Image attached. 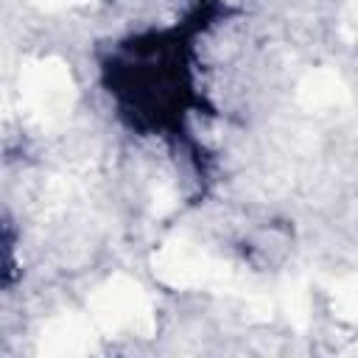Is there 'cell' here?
Listing matches in <instances>:
<instances>
[{"instance_id": "obj_4", "label": "cell", "mask_w": 358, "mask_h": 358, "mask_svg": "<svg viewBox=\"0 0 358 358\" xmlns=\"http://www.w3.org/2000/svg\"><path fill=\"white\" fill-rule=\"evenodd\" d=\"M302 101L308 106H330L341 98V84L333 73H313L305 84H302Z\"/></svg>"}, {"instance_id": "obj_6", "label": "cell", "mask_w": 358, "mask_h": 358, "mask_svg": "<svg viewBox=\"0 0 358 358\" xmlns=\"http://www.w3.org/2000/svg\"><path fill=\"white\" fill-rule=\"evenodd\" d=\"M355 17H358V6H355Z\"/></svg>"}, {"instance_id": "obj_5", "label": "cell", "mask_w": 358, "mask_h": 358, "mask_svg": "<svg viewBox=\"0 0 358 358\" xmlns=\"http://www.w3.org/2000/svg\"><path fill=\"white\" fill-rule=\"evenodd\" d=\"M333 299H336L338 316L358 319V280H344V282H338L336 291H333Z\"/></svg>"}, {"instance_id": "obj_3", "label": "cell", "mask_w": 358, "mask_h": 358, "mask_svg": "<svg viewBox=\"0 0 358 358\" xmlns=\"http://www.w3.org/2000/svg\"><path fill=\"white\" fill-rule=\"evenodd\" d=\"M42 350L45 352H53V355L84 352L87 350V336H84V330L73 319H62V322L50 324L48 333L42 336Z\"/></svg>"}, {"instance_id": "obj_2", "label": "cell", "mask_w": 358, "mask_h": 358, "mask_svg": "<svg viewBox=\"0 0 358 358\" xmlns=\"http://www.w3.org/2000/svg\"><path fill=\"white\" fill-rule=\"evenodd\" d=\"M157 274L171 285H215L224 280V268L204 252L190 246H168L157 257Z\"/></svg>"}, {"instance_id": "obj_1", "label": "cell", "mask_w": 358, "mask_h": 358, "mask_svg": "<svg viewBox=\"0 0 358 358\" xmlns=\"http://www.w3.org/2000/svg\"><path fill=\"white\" fill-rule=\"evenodd\" d=\"M95 319L106 330L129 327L134 333L151 330V310L143 294L131 282H112L106 291L95 296Z\"/></svg>"}]
</instances>
